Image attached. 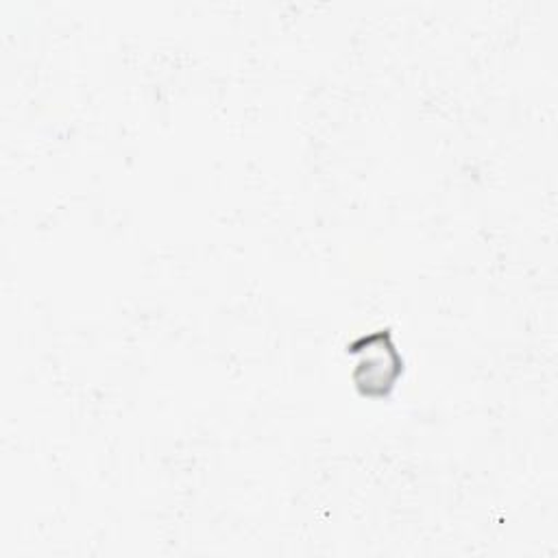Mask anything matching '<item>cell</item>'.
Returning <instances> with one entry per match:
<instances>
[{"label":"cell","mask_w":558,"mask_h":558,"mask_svg":"<svg viewBox=\"0 0 558 558\" xmlns=\"http://www.w3.org/2000/svg\"><path fill=\"white\" fill-rule=\"evenodd\" d=\"M351 353L357 355L353 381L364 395H386L403 371V360L384 329L362 338Z\"/></svg>","instance_id":"obj_1"}]
</instances>
